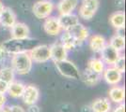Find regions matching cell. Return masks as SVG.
Here are the masks:
<instances>
[{"instance_id":"4dcf8cb0","label":"cell","mask_w":126,"mask_h":112,"mask_svg":"<svg viewBox=\"0 0 126 112\" xmlns=\"http://www.w3.org/2000/svg\"><path fill=\"white\" fill-rule=\"evenodd\" d=\"M113 112H125V106L123 103L117 105L116 107L113 109Z\"/></svg>"},{"instance_id":"8992f818","label":"cell","mask_w":126,"mask_h":112,"mask_svg":"<svg viewBox=\"0 0 126 112\" xmlns=\"http://www.w3.org/2000/svg\"><path fill=\"white\" fill-rule=\"evenodd\" d=\"M100 7V0H81L79 7V17L86 21L91 20Z\"/></svg>"},{"instance_id":"52a82bcc","label":"cell","mask_w":126,"mask_h":112,"mask_svg":"<svg viewBox=\"0 0 126 112\" xmlns=\"http://www.w3.org/2000/svg\"><path fill=\"white\" fill-rule=\"evenodd\" d=\"M21 98L23 99V102L26 104V106L37 104V102L40 99V90H39V88L36 85H33V84L26 85Z\"/></svg>"},{"instance_id":"cb8c5ba5","label":"cell","mask_w":126,"mask_h":112,"mask_svg":"<svg viewBox=\"0 0 126 112\" xmlns=\"http://www.w3.org/2000/svg\"><path fill=\"white\" fill-rule=\"evenodd\" d=\"M107 43L112 48H114L116 51H118L121 53H122L123 50L125 48V39H124V36H122V35L115 34L114 36L111 37L109 42Z\"/></svg>"},{"instance_id":"44dd1931","label":"cell","mask_w":126,"mask_h":112,"mask_svg":"<svg viewBox=\"0 0 126 112\" xmlns=\"http://www.w3.org/2000/svg\"><path fill=\"white\" fill-rule=\"evenodd\" d=\"M109 22L115 29H123L125 24V14L122 10L115 11L109 16Z\"/></svg>"},{"instance_id":"8fae6325","label":"cell","mask_w":126,"mask_h":112,"mask_svg":"<svg viewBox=\"0 0 126 112\" xmlns=\"http://www.w3.org/2000/svg\"><path fill=\"white\" fill-rule=\"evenodd\" d=\"M43 30L50 36H58L59 34H61L62 29L58 17L50 16L46 18L43 22Z\"/></svg>"},{"instance_id":"484cf974","label":"cell","mask_w":126,"mask_h":112,"mask_svg":"<svg viewBox=\"0 0 126 112\" xmlns=\"http://www.w3.org/2000/svg\"><path fill=\"white\" fill-rule=\"evenodd\" d=\"M0 80L8 82L9 84L15 80V72L11 66H4L0 68Z\"/></svg>"},{"instance_id":"836d02e7","label":"cell","mask_w":126,"mask_h":112,"mask_svg":"<svg viewBox=\"0 0 126 112\" xmlns=\"http://www.w3.org/2000/svg\"><path fill=\"white\" fill-rule=\"evenodd\" d=\"M4 8H5L4 4H3V3H2V2L0 1V13H1V12H2V10H4Z\"/></svg>"},{"instance_id":"ffe728a7","label":"cell","mask_w":126,"mask_h":112,"mask_svg":"<svg viewBox=\"0 0 126 112\" xmlns=\"http://www.w3.org/2000/svg\"><path fill=\"white\" fill-rule=\"evenodd\" d=\"M106 44H107V41L105 38V37H103L102 35L94 34L91 37H89V45L90 50L93 52H99L100 53L101 51L105 48Z\"/></svg>"},{"instance_id":"9a60e30c","label":"cell","mask_w":126,"mask_h":112,"mask_svg":"<svg viewBox=\"0 0 126 112\" xmlns=\"http://www.w3.org/2000/svg\"><path fill=\"white\" fill-rule=\"evenodd\" d=\"M80 80H82L87 86L93 87V86L97 85L101 81L102 75L97 74L87 67L82 72H80Z\"/></svg>"},{"instance_id":"d6a6232c","label":"cell","mask_w":126,"mask_h":112,"mask_svg":"<svg viewBox=\"0 0 126 112\" xmlns=\"http://www.w3.org/2000/svg\"><path fill=\"white\" fill-rule=\"evenodd\" d=\"M2 112H11V109H10V107H3V109H2Z\"/></svg>"},{"instance_id":"83f0119b","label":"cell","mask_w":126,"mask_h":112,"mask_svg":"<svg viewBox=\"0 0 126 112\" xmlns=\"http://www.w3.org/2000/svg\"><path fill=\"white\" fill-rule=\"evenodd\" d=\"M8 88H9V83L4 80H0V93L6 94L8 92Z\"/></svg>"},{"instance_id":"7402d4cb","label":"cell","mask_w":126,"mask_h":112,"mask_svg":"<svg viewBox=\"0 0 126 112\" xmlns=\"http://www.w3.org/2000/svg\"><path fill=\"white\" fill-rule=\"evenodd\" d=\"M25 84L21 82V81H17V80H13L9 84V88H8V92L7 93L9 95L12 97V98H21L22 94L24 92V89H25Z\"/></svg>"},{"instance_id":"6da1fadb","label":"cell","mask_w":126,"mask_h":112,"mask_svg":"<svg viewBox=\"0 0 126 112\" xmlns=\"http://www.w3.org/2000/svg\"><path fill=\"white\" fill-rule=\"evenodd\" d=\"M39 44V41L36 38H25V39H15V38H10L6 40L0 45V47L5 51L8 54L23 53V52H28L30 51L35 46Z\"/></svg>"},{"instance_id":"603a6c76","label":"cell","mask_w":126,"mask_h":112,"mask_svg":"<svg viewBox=\"0 0 126 112\" xmlns=\"http://www.w3.org/2000/svg\"><path fill=\"white\" fill-rule=\"evenodd\" d=\"M62 34H61V37H60V41L59 42L61 43L64 48L66 49L67 51H70V50H74L76 47L78 46H81V44L76 41L74 38V37L68 32V31H62Z\"/></svg>"},{"instance_id":"4fadbf2b","label":"cell","mask_w":126,"mask_h":112,"mask_svg":"<svg viewBox=\"0 0 126 112\" xmlns=\"http://www.w3.org/2000/svg\"><path fill=\"white\" fill-rule=\"evenodd\" d=\"M50 53H51V60L54 63L66 60L68 57V51L63 47L59 41L53 43L50 46Z\"/></svg>"},{"instance_id":"f1b7e54d","label":"cell","mask_w":126,"mask_h":112,"mask_svg":"<svg viewBox=\"0 0 126 112\" xmlns=\"http://www.w3.org/2000/svg\"><path fill=\"white\" fill-rule=\"evenodd\" d=\"M11 112H26L25 110V108H23L21 106H18V105H14V106H11L10 107Z\"/></svg>"},{"instance_id":"9c48e42d","label":"cell","mask_w":126,"mask_h":112,"mask_svg":"<svg viewBox=\"0 0 126 112\" xmlns=\"http://www.w3.org/2000/svg\"><path fill=\"white\" fill-rule=\"evenodd\" d=\"M101 59L102 61L107 66H111L115 64L117 59L120 57L121 52H119L118 51H116L114 48H112L110 45L107 43L105 45V47L101 51Z\"/></svg>"},{"instance_id":"30bf717a","label":"cell","mask_w":126,"mask_h":112,"mask_svg":"<svg viewBox=\"0 0 126 112\" xmlns=\"http://www.w3.org/2000/svg\"><path fill=\"white\" fill-rule=\"evenodd\" d=\"M16 22H17V16L14 10L9 7H5L2 12L0 13V25L11 29Z\"/></svg>"},{"instance_id":"5bb4252c","label":"cell","mask_w":126,"mask_h":112,"mask_svg":"<svg viewBox=\"0 0 126 112\" xmlns=\"http://www.w3.org/2000/svg\"><path fill=\"white\" fill-rule=\"evenodd\" d=\"M68 32L74 37V38L78 41L81 45L82 43L86 41L89 37V31L87 27L83 25L82 23H77L76 25H74V27H72L70 30H68Z\"/></svg>"},{"instance_id":"4316f807","label":"cell","mask_w":126,"mask_h":112,"mask_svg":"<svg viewBox=\"0 0 126 112\" xmlns=\"http://www.w3.org/2000/svg\"><path fill=\"white\" fill-rule=\"evenodd\" d=\"M112 66H114L116 69L119 70L120 72H121L122 74L125 71V57L122 53H121L120 57L117 59V61L115 62V64H113Z\"/></svg>"},{"instance_id":"5b68a950","label":"cell","mask_w":126,"mask_h":112,"mask_svg":"<svg viewBox=\"0 0 126 112\" xmlns=\"http://www.w3.org/2000/svg\"><path fill=\"white\" fill-rule=\"evenodd\" d=\"M28 54L32 62L35 64H44L51 60L50 46L46 44H38L30 51H28Z\"/></svg>"},{"instance_id":"3957f363","label":"cell","mask_w":126,"mask_h":112,"mask_svg":"<svg viewBox=\"0 0 126 112\" xmlns=\"http://www.w3.org/2000/svg\"><path fill=\"white\" fill-rule=\"evenodd\" d=\"M55 8V4L50 0H39L32 6V12L37 19L45 20L52 15Z\"/></svg>"},{"instance_id":"2e32d148","label":"cell","mask_w":126,"mask_h":112,"mask_svg":"<svg viewBox=\"0 0 126 112\" xmlns=\"http://www.w3.org/2000/svg\"><path fill=\"white\" fill-rule=\"evenodd\" d=\"M112 109V104L107 97L96 98L90 105L91 112H110Z\"/></svg>"},{"instance_id":"d6986e66","label":"cell","mask_w":126,"mask_h":112,"mask_svg":"<svg viewBox=\"0 0 126 112\" xmlns=\"http://www.w3.org/2000/svg\"><path fill=\"white\" fill-rule=\"evenodd\" d=\"M78 4L79 0H60L57 4V10L59 15L74 13Z\"/></svg>"},{"instance_id":"7a4b0ae2","label":"cell","mask_w":126,"mask_h":112,"mask_svg":"<svg viewBox=\"0 0 126 112\" xmlns=\"http://www.w3.org/2000/svg\"><path fill=\"white\" fill-rule=\"evenodd\" d=\"M33 64L28 52L14 54L11 59V66L15 74L18 75L28 74L31 71Z\"/></svg>"},{"instance_id":"d4e9b609","label":"cell","mask_w":126,"mask_h":112,"mask_svg":"<svg viewBox=\"0 0 126 112\" xmlns=\"http://www.w3.org/2000/svg\"><path fill=\"white\" fill-rule=\"evenodd\" d=\"M87 67L90 69L91 71H93L97 74L102 75L105 68L106 67L105 64L102 61L101 58H91L88 61L87 64Z\"/></svg>"},{"instance_id":"ba28073f","label":"cell","mask_w":126,"mask_h":112,"mask_svg":"<svg viewBox=\"0 0 126 112\" xmlns=\"http://www.w3.org/2000/svg\"><path fill=\"white\" fill-rule=\"evenodd\" d=\"M103 79L105 81L109 84L110 86L118 85L121 83V81L123 79V74L120 72L119 70H117L114 66H106L102 74Z\"/></svg>"},{"instance_id":"e575fe53","label":"cell","mask_w":126,"mask_h":112,"mask_svg":"<svg viewBox=\"0 0 126 112\" xmlns=\"http://www.w3.org/2000/svg\"><path fill=\"white\" fill-rule=\"evenodd\" d=\"M2 109H3V107H0V112H2Z\"/></svg>"},{"instance_id":"e0dca14e","label":"cell","mask_w":126,"mask_h":112,"mask_svg":"<svg viewBox=\"0 0 126 112\" xmlns=\"http://www.w3.org/2000/svg\"><path fill=\"white\" fill-rule=\"evenodd\" d=\"M125 98V90L124 87L121 85H113L108 91V99L110 102L115 103L116 105L121 104Z\"/></svg>"},{"instance_id":"277c9868","label":"cell","mask_w":126,"mask_h":112,"mask_svg":"<svg viewBox=\"0 0 126 112\" xmlns=\"http://www.w3.org/2000/svg\"><path fill=\"white\" fill-rule=\"evenodd\" d=\"M58 71L63 77L71 80H80V71L77 66L68 59L55 63Z\"/></svg>"},{"instance_id":"1f68e13d","label":"cell","mask_w":126,"mask_h":112,"mask_svg":"<svg viewBox=\"0 0 126 112\" xmlns=\"http://www.w3.org/2000/svg\"><path fill=\"white\" fill-rule=\"evenodd\" d=\"M7 103V96L6 94L0 93V107H4Z\"/></svg>"},{"instance_id":"f546056e","label":"cell","mask_w":126,"mask_h":112,"mask_svg":"<svg viewBox=\"0 0 126 112\" xmlns=\"http://www.w3.org/2000/svg\"><path fill=\"white\" fill-rule=\"evenodd\" d=\"M26 112H41V108L36 104L35 105H30V106H28V107H27Z\"/></svg>"},{"instance_id":"ac0fdd59","label":"cell","mask_w":126,"mask_h":112,"mask_svg":"<svg viewBox=\"0 0 126 112\" xmlns=\"http://www.w3.org/2000/svg\"><path fill=\"white\" fill-rule=\"evenodd\" d=\"M58 18L62 31H68L72 27L79 23V17L74 13L59 15Z\"/></svg>"},{"instance_id":"7c38bea8","label":"cell","mask_w":126,"mask_h":112,"mask_svg":"<svg viewBox=\"0 0 126 112\" xmlns=\"http://www.w3.org/2000/svg\"><path fill=\"white\" fill-rule=\"evenodd\" d=\"M11 37L15 39H25L30 37V29L25 22L17 21L11 28Z\"/></svg>"}]
</instances>
